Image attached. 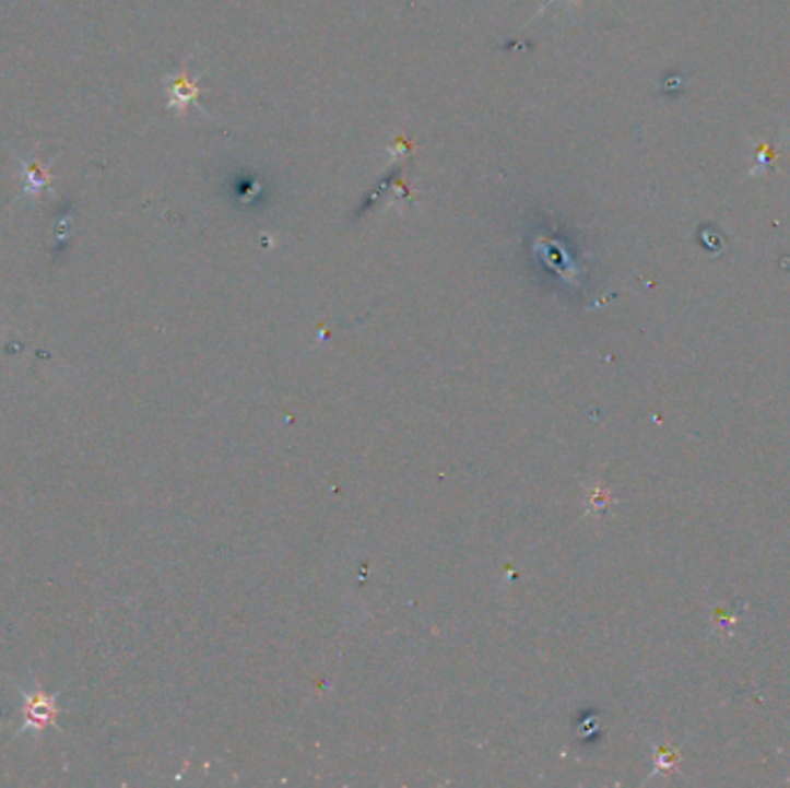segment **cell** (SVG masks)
<instances>
[{
	"mask_svg": "<svg viewBox=\"0 0 790 788\" xmlns=\"http://www.w3.org/2000/svg\"><path fill=\"white\" fill-rule=\"evenodd\" d=\"M24 701H22V715H24V724L19 726L16 736H24L26 731H33L35 736H45L47 729L51 726H58V715H60V705H58V696L49 694L43 684H35L33 692H26L19 686Z\"/></svg>",
	"mask_w": 790,
	"mask_h": 788,
	"instance_id": "6da1fadb",
	"label": "cell"
},
{
	"mask_svg": "<svg viewBox=\"0 0 790 788\" xmlns=\"http://www.w3.org/2000/svg\"><path fill=\"white\" fill-rule=\"evenodd\" d=\"M167 89H169V109H174L178 114H186V109L190 105H194V107H199L201 111L207 114V109L199 105L201 89H199L197 82H192V79L188 77V66H184V70H180L178 77L169 79Z\"/></svg>",
	"mask_w": 790,
	"mask_h": 788,
	"instance_id": "7a4b0ae2",
	"label": "cell"
},
{
	"mask_svg": "<svg viewBox=\"0 0 790 788\" xmlns=\"http://www.w3.org/2000/svg\"><path fill=\"white\" fill-rule=\"evenodd\" d=\"M26 167V180H24V195H33L37 197L43 190L49 188L51 184V174L49 169H45L39 163L33 165H24Z\"/></svg>",
	"mask_w": 790,
	"mask_h": 788,
	"instance_id": "3957f363",
	"label": "cell"
},
{
	"mask_svg": "<svg viewBox=\"0 0 790 788\" xmlns=\"http://www.w3.org/2000/svg\"><path fill=\"white\" fill-rule=\"evenodd\" d=\"M551 3H553V0H549V5H551Z\"/></svg>",
	"mask_w": 790,
	"mask_h": 788,
	"instance_id": "277c9868",
	"label": "cell"
}]
</instances>
